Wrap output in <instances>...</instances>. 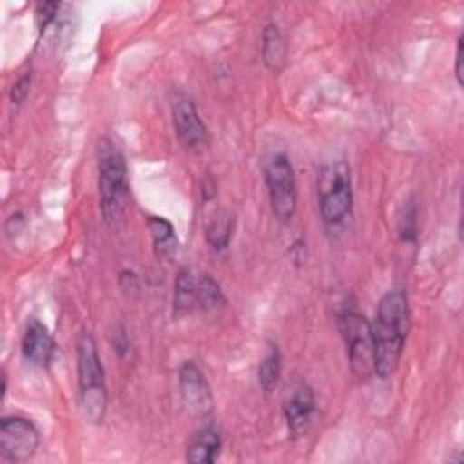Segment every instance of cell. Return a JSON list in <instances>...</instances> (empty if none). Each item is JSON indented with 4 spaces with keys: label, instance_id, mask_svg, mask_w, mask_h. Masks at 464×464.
<instances>
[{
    "label": "cell",
    "instance_id": "44dd1931",
    "mask_svg": "<svg viewBox=\"0 0 464 464\" xmlns=\"http://www.w3.org/2000/svg\"><path fill=\"white\" fill-rule=\"evenodd\" d=\"M29 87H31V72H25L22 74L11 87V92H9V98H11V103L14 105H20L27 94H29Z\"/></svg>",
    "mask_w": 464,
    "mask_h": 464
},
{
    "label": "cell",
    "instance_id": "9a60e30c",
    "mask_svg": "<svg viewBox=\"0 0 464 464\" xmlns=\"http://www.w3.org/2000/svg\"><path fill=\"white\" fill-rule=\"evenodd\" d=\"M261 53H263V62L268 69L272 71H279L283 62H285V40L281 31L277 29L276 24H268L263 29V45H261Z\"/></svg>",
    "mask_w": 464,
    "mask_h": 464
},
{
    "label": "cell",
    "instance_id": "8fae6325",
    "mask_svg": "<svg viewBox=\"0 0 464 464\" xmlns=\"http://www.w3.org/2000/svg\"><path fill=\"white\" fill-rule=\"evenodd\" d=\"M314 410H315V397L312 388H308L306 384H299L297 388H294V392L288 395V399L283 404V415L292 437H299L306 430L314 415Z\"/></svg>",
    "mask_w": 464,
    "mask_h": 464
},
{
    "label": "cell",
    "instance_id": "7402d4cb",
    "mask_svg": "<svg viewBox=\"0 0 464 464\" xmlns=\"http://www.w3.org/2000/svg\"><path fill=\"white\" fill-rule=\"evenodd\" d=\"M462 36L457 40V51H455V76L459 85H462Z\"/></svg>",
    "mask_w": 464,
    "mask_h": 464
},
{
    "label": "cell",
    "instance_id": "4fadbf2b",
    "mask_svg": "<svg viewBox=\"0 0 464 464\" xmlns=\"http://www.w3.org/2000/svg\"><path fill=\"white\" fill-rule=\"evenodd\" d=\"M147 227L152 236L156 256L161 259L172 257L178 248V239H176L172 223L161 216H149Z\"/></svg>",
    "mask_w": 464,
    "mask_h": 464
},
{
    "label": "cell",
    "instance_id": "8992f818",
    "mask_svg": "<svg viewBox=\"0 0 464 464\" xmlns=\"http://www.w3.org/2000/svg\"><path fill=\"white\" fill-rule=\"evenodd\" d=\"M337 324L346 344L353 373L361 379H368L373 373V341L370 323L357 310L346 308L339 314Z\"/></svg>",
    "mask_w": 464,
    "mask_h": 464
},
{
    "label": "cell",
    "instance_id": "5b68a950",
    "mask_svg": "<svg viewBox=\"0 0 464 464\" xmlns=\"http://www.w3.org/2000/svg\"><path fill=\"white\" fill-rule=\"evenodd\" d=\"M265 181L272 214L281 223L290 221L297 208V183L294 167L285 152H276L268 158L265 165Z\"/></svg>",
    "mask_w": 464,
    "mask_h": 464
},
{
    "label": "cell",
    "instance_id": "2e32d148",
    "mask_svg": "<svg viewBox=\"0 0 464 464\" xmlns=\"http://www.w3.org/2000/svg\"><path fill=\"white\" fill-rule=\"evenodd\" d=\"M232 228H234V216L227 210L218 212L212 221L207 227V241L214 250H225L230 243L232 237Z\"/></svg>",
    "mask_w": 464,
    "mask_h": 464
},
{
    "label": "cell",
    "instance_id": "d6986e66",
    "mask_svg": "<svg viewBox=\"0 0 464 464\" xmlns=\"http://www.w3.org/2000/svg\"><path fill=\"white\" fill-rule=\"evenodd\" d=\"M58 4L56 2H40L36 4L34 9V16H36V25L40 29V33H44L54 20L56 13H58Z\"/></svg>",
    "mask_w": 464,
    "mask_h": 464
},
{
    "label": "cell",
    "instance_id": "ffe728a7",
    "mask_svg": "<svg viewBox=\"0 0 464 464\" xmlns=\"http://www.w3.org/2000/svg\"><path fill=\"white\" fill-rule=\"evenodd\" d=\"M415 223H417V219H415V208L410 207V208H406V214H402V216L399 218V236H401L404 241L415 239V234H417V232H415V230H417Z\"/></svg>",
    "mask_w": 464,
    "mask_h": 464
},
{
    "label": "cell",
    "instance_id": "30bf717a",
    "mask_svg": "<svg viewBox=\"0 0 464 464\" xmlns=\"http://www.w3.org/2000/svg\"><path fill=\"white\" fill-rule=\"evenodd\" d=\"M56 344L47 326L38 319H29L22 335V355L27 362L38 368L49 366L53 361Z\"/></svg>",
    "mask_w": 464,
    "mask_h": 464
},
{
    "label": "cell",
    "instance_id": "6da1fadb",
    "mask_svg": "<svg viewBox=\"0 0 464 464\" xmlns=\"http://www.w3.org/2000/svg\"><path fill=\"white\" fill-rule=\"evenodd\" d=\"M370 326L373 341V373L386 379L399 366L410 330V306L404 290L393 288L381 297L375 321Z\"/></svg>",
    "mask_w": 464,
    "mask_h": 464
},
{
    "label": "cell",
    "instance_id": "3957f363",
    "mask_svg": "<svg viewBox=\"0 0 464 464\" xmlns=\"http://www.w3.org/2000/svg\"><path fill=\"white\" fill-rule=\"evenodd\" d=\"M129 196L127 163L123 154L109 140H100L98 145V198L103 219L109 225H118L123 218Z\"/></svg>",
    "mask_w": 464,
    "mask_h": 464
},
{
    "label": "cell",
    "instance_id": "52a82bcc",
    "mask_svg": "<svg viewBox=\"0 0 464 464\" xmlns=\"http://www.w3.org/2000/svg\"><path fill=\"white\" fill-rule=\"evenodd\" d=\"M40 444L36 426L24 417L11 415L0 420V453L11 462L29 460Z\"/></svg>",
    "mask_w": 464,
    "mask_h": 464
},
{
    "label": "cell",
    "instance_id": "ba28073f",
    "mask_svg": "<svg viewBox=\"0 0 464 464\" xmlns=\"http://www.w3.org/2000/svg\"><path fill=\"white\" fill-rule=\"evenodd\" d=\"M172 125L176 130L178 140L185 149H201L207 140L208 132L205 123L201 121L194 102L187 96H176L172 102Z\"/></svg>",
    "mask_w": 464,
    "mask_h": 464
},
{
    "label": "cell",
    "instance_id": "9c48e42d",
    "mask_svg": "<svg viewBox=\"0 0 464 464\" xmlns=\"http://www.w3.org/2000/svg\"><path fill=\"white\" fill-rule=\"evenodd\" d=\"M179 390L183 402L192 413L205 415L212 408V393L205 375L194 361H185L179 368Z\"/></svg>",
    "mask_w": 464,
    "mask_h": 464
},
{
    "label": "cell",
    "instance_id": "7a4b0ae2",
    "mask_svg": "<svg viewBox=\"0 0 464 464\" xmlns=\"http://www.w3.org/2000/svg\"><path fill=\"white\" fill-rule=\"evenodd\" d=\"M76 373L83 417L98 424L107 410V384L96 341L89 332H82L76 343Z\"/></svg>",
    "mask_w": 464,
    "mask_h": 464
},
{
    "label": "cell",
    "instance_id": "ac0fdd59",
    "mask_svg": "<svg viewBox=\"0 0 464 464\" xmlns=\"http://www.w3.org/2000/svg\"><path fill=\"white\" fill-rule=\"evenodd\" d=\"M196 303L199 310H210L219 304H225V295L221 286L208 274H203L201 277H198Z\"/></svg>",
    "mask_w": 464,
    "mask_h": 464
},
{
    "label": "cell",
    "instance_id": "7c38bea8",
    "mask_svg": "<svg viewBox=\"0 0 464 464\" xmlns=\"http://www.w3.org/2000/svg\"><path fill=\"white\" fill-rule=\"evenodd\" d=\"M221 450V435L214 426L198 430L187 446L185 459L190 464H212Z\"/></svg>",
    "mask_w": 464,
    "mask_h": 464
},
{
    "label": "cell",
    "instance_id": "e0dca14e",
    "mask_svg": "<svg viewBox=\"0 0 464 464\" xmlns=\"http://www.w3.org/2000/svg\"><path fill=\"white\" fill-rule=\"evenodd\" d=\"M279 377H281V352L276 344H270L268 353L265 355V359L257 368V381L261 390L270 393L277 386Z\"/></svg>",
    "mask_w": 464,
    "mask_h": 464
},
{
    "label": "cell",
    "instance_id": "277c9868",
    "mask_svg": "<svg viewBox=\"0 0 464 464\" xmlns=\"http://www.w3.org/2000/svg\"><path fill=\"white\" fill-rule=\"evenodd\" d=\"M317 192L323 221L330 227L343 223L352 212L353 203L350 167L343 160L324 165L319 172Z\"/></svg>",
    "mask_w": 464,
    "mask_h": 464
},
{
    "label": "cell",
    "instance_id": "5bb4252c",
    "mask_svg": "<svg viewBox=\"0 0 464 464\" xmlns=\"http://www.w3.org/2000/svg\"><path fill=\"white\" fill-rule=\"evenodd\" d=\"M196 285H198V277H194V274L188 268L179 270L174 285V297H172V310L176 315L188 314L198 308Z\"/></svg>",
    "mask_w": 464,
    "mask_h": 464
}]
</instances>
